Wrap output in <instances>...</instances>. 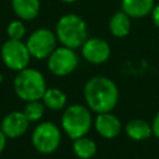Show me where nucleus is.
Instances as JSON below:
<instances>
[{
	"label": "nucleus",
	"instance_id": "f8f14e48",
	"mask_svg": "<svg viewBox=\"0 0 159 159\" xmlns=\"http://www.w3.org/2000/svg\"><path fill=\"white\" fill-rule=\"evenodd\" d=\"M154 0H122L120 10L129 17L140 19L152 14L154 9Z\"/></svg>",
	"mask_w": 159,
	"mask_h": 159
},
{
	"label": "nucleus",
	"instance_id": "423d86ee",
	"mask_svg": "<svg viewBox=\"0 0 159 159\" xmlns=\"http://www.w3.org/2000/svg\"><path fill=\"white\" fill-rule=\"evenodd\" d=\"M0 56L4 65L12 71L25 70L30 63V51L22 40H7L0 48Z\"/></svg>",
	"mask_w": 159,
	"mask_h": 159
},
{
	"label": "nucleus",
	"instance_id": "0eeeda50",
	"mask_svg": "<svg viewBox=\"0 0 159 159\" xmlns=\"http://www.w3.org/2000/svg\"><path fill=\"white\" fill-rule=\"evenodd\" d=\"M26 46L30 51L31 57L37 60L48 58V56L57 48V37L56 34L46 27L35 30L26 40Z\"/></svg>",
	"mask_w": 159,
	"mask_h": 159
},
{
	"label": "nucleus",
	"instance_id": "4468645a",
	"mask_svg": "<svg viewBox=\"0 0 159 159\" xmlns=\"http://www.w3.org/2000/svg\"><path fill=\"white\" fill-rule=\"evenodd\" d=\"M125 134L135 142H140V140H145L148 139L150 135H153V130H152V124H149L148 122L143 120V119H132L125 124Z\"/></svg>",
	"mask_w": 159,
	"mask_h": 159
},
{
	"label": "nucleus",
	"instance_id": "1a4fd4ad",
	"mask_svg": "<svg viewBox=\"0 0 159 159\" xmlns=\"http://www.w3.org/2000/svg\"><path fill=\"white\" fill-rule=\"evenodd\" d=\"M81 52L87 62L93 65H101L109 58L111 47L107 41L99 37H91L84 41L81 47Z\"/></svg>",
	"mask_w": 159,
	"mask_h": 159
},
{
	"label": "nucleus",
	"instance_id": "7ed1b4c3",
	"mask_svg": "<svg viewBox=\"0 0 159 159\" xmlns=\"http://www.w3.org/2000/svg\"><path fill=\"white\" fill-rule=\"evenodd\" d=\"M46 89L45 77L39 70L26 67L19 71L14 78V91L25 102L41 101Z\"/></svg>",
	"mask_w": 159,
	"mask_h": 159
},
{
	"label": "nucleus",
	"instance_id": "9d476101",
	"mask_svg": "<svg viewBox=\"0 0 159 159\" xmlns=\"http://www.w3.org/2000/svg\"><path fill=\"white\" fill-rule=\"evenodd\" d=\"M29 125L30 122L22 111H14L7 113L0 123V128L2 133L6 135V138L10 139H16L22 137L27 132Z\"/></svg>",
	"mask_w": 159,
	"mask_h": 159
},
{
	"label": "nucleus",
	"instance_id": "6e6552de",
	"mask_svg": "<svg viewBox=\"0 0 159 159\" xmlns=\"http://www.w3.org/2000/svg\"><path fill=\"white\" fill-rule=\"evenodd\" d=\"M78 65V56L73 48L57 47L47 58V67L55 76L63 77L72 73Z\"/></svg>",
	"mask_w": 159,
	"mask_h": 159
},
{
	"label": "nucleus",
	"instance_id": "4be33fe9",
	"mask_svg": "<svg viewBox=\"0 0 159 159\" xmlns=\"http://www.w3.org/2000/svg\"><path fill=\"white\" fill-rule=\"evenodd\" d=\"M6 140H7V138H6V135L2 133V130H1V128H0V154L5 150V148H6Z\"/></svg>",
	"mask_w": 159,
	"mask_h": 159
},
{
	"label": "nucleus",
	"instance_id": "a211bd4d",
	"mask_svg": "<svg viewBox=\"0 0 159 159\" xmlns=\"http://www.w3.org/2000/svg\"><path fill=\"white\" fill-rule=\"evenodd\" d=\"M45 108L46 107L42 101H30V102H26L22 112L30 123H36L42 119L45 114Z\"/></svg>",
	"mask_w": 159,
	"mask_h": 159
},
{
	"label": "nucleus",
	"instance_id": "39448f33",
	"mask_svg": "<svg viewBox=\"0 0 159 159\" xmlns=\"http://www.w3.org/2000/svg\"><path fill=\"white\" fill-rule=\"evenodd\" d=\"M62 134L61 129L52 122H40L31 134V144L40 154H52L61 144Z\"/></svg>",
	"mask_w": 159,
	"mask_h": 159
},
{
	"label": "nucleus",
	"instance_id": "f3484780",
	"mask_svg": "<svg viewBox=\"0 0 159 159\" xmlns=\"http://www.w3.org/2000/svg\"><path fill=\"white\" fill-rule=\"evenodd\" d=\"M45 107L50 111H61L67 103V96L60 88H47L42 99Z\"/></svg>",
	"mask_w": 159,
	"mask_h": 159
},
{
	"label": "nucleus",
	"instance_id": "5701e85b",
	"mask_svg": "<svg viewBox=\"0 0 159 159\" xmlns=\"http://www.w3.org/2000/svg\"><path fill=\"white\" fill-rule=\"evenodd\" d=\"M60 1H62V2H67V4H70V2H75V1H77V0H60Z\"/></svg>",
	"mask_w": 159,
	"mask_h": 159
},
{
	"label": "nucleus",
	"instance_id": "dca6fc26",
	"mask_svg": "<svg viewBox=\"0 0 159 159\" xmlns=\"http://www.w3.org/2000/svg\"><path fill=\"white\" fill-rule=\"evenodd\" d=\"M72 150L75 155L80 159H91L97 153V144L92 138L83 135L73 140Z\"/></svg>",
	"mask_w": 159,
	"mask_h": 159
},
{
	"label": "nucleus",
	"instance_id": "20e7f679",
	"mask_svg": "<svg viewBox=\"0 0 159 159\" xmlns=\"http://www.w3.org/2000/svg\"><path fill=\"white\" fill-rule=\"evenodd\" d=\"M92 111L83 104L68 106L61 117V127L65 134L75 140L80 137L87 135L93 125Z\"/></svg>",
	"mask_w": 159,
	"mask_h": 159
},
{
	"label": "nucleus",
	"instance_id": "412c9836",
	"mask_svg": "<svg viewBox=\"0 0 159 159\" xmlns=\"http://www.w3.org/2000/svg\"><path fill=\"white\" fill-rule=\"evenodd\" d=\"M152 19L157 27H159V4H157L152 11Z\"/></svg>",
	"mask_w": 159,
	"mask_h": 159
},
{
	"label": "nucleus",
	"instance_id": "9b49d317",
	"mask_svg": "<svg viewBox=\"0 0 159 159\" xmlns=\"http://www.w3.org/2000/svg\"><path fill=\"white\" fill-rule=\"evenodd\" d=\"M93 124L96 132L104 139H113L122 132V122L112 112L98 113Z\"/></svg>",
	"mask_w": 159,
	"mask_h": 159
},
{
	"label": "nucleus",
	"instance_id": "ddd939ff",
	"mask_svg": "<svg viewBox=\"0 0 159 159\" xmlns=\"http://www.w3.org/2000/svg\"><path fill=\"white\" fill-rule=\"evenodd\" d=\"M40 7V0H11V9L20 20H34L39 15Z\"/></svg>",
	"mask_w": 159,
	"mask_h": 159
},
{
	"label": "nucleus",
	"instance_id": "f257e3e1",
	"mask_svg": "<svg viewBox=\"0 0 159 159\" xmlns=\"http://www.w3.org/2000/svg\"><path fill=\"white\" fill-rule=\"evenodd\" d=\"M83 96L87 107L97 114L112 112L119 99L117 84L104 76L89 78L84 84Z\"/></svg>",
	"mask_w": 159,
	"mask_h": 159
},
{
	"label": "nucleus",
	"instance_id": "f03ea898",
	"mask_svg": "<svg viewBox=\"0 0 159 159\" xmlns=\"http://www.w3.org/2000/svg\"><path fill=\"white\" fill-rule=\"evenodd\" d=\"M55 34L62 46L76 50L82 47L87 40V25L81 16L66 14L58 19Z\"/></svg>",
	"mask_w": 159,
	"mask_h": 159
},
{
	"label": "nucleus",
	"instance_id": "aec40b11",
	"mask_svg": "<svg viewBox=\"0 0 159 159\" xmlns=\"http://www.w3.org/2000/svg\"><path fill=\"white\" fill-rule=\"evenodd\" d=\"M152 130H153V134L154 137H157L159 139V112L154 116L153 118V122H152Z\"/></svg>",
	"mask_w": 159,
	"mask_h": 159
},
{
	"label": "nucleus",
	"instance_id": "6ab92c4d",
	"mask_svg": "<svg viewBox=\"0 0 159 159\" xmlns=\"http://www.w3.org/2000/svg\"><path fill=\"white\" fill-rule=\"evenodd\" d=\"M6 34L10 40H22L26 34V27L22 20H12L7 24Z\"/></svg>",
	"mask_w": 159,
	"mask_h": 159
},
{
	"label": "nucleus",
	"instance_id": "2eb2a0df",
	"mask_svg": "<svg viewBox=\"0 0 159 159\" xmlns=\"http://www.w3.org/2000/svg\"><path fill=\"white\" fill-rule=\"evenodd\" d=\"M130 25V17L120 10L112 15L109 20V31L114 37H124L129 34Z\"/></svg>",
	"mask_w": 159,
	"mask_h": 159
}]
</instances>
